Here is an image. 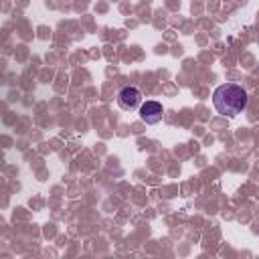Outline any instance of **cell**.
<instances>
[{
    "label": "cell",
    "instance_id": "2",
    "mask_svg": "<svg viewBox=\"0 0 259 259\" xmlns=\"http://www.w3.org/2000/svg\"><path fill=\"white\" fill-rule=\"evenodd\" d=\"M117 103H119L121 109L132 111V109H136V107L142 103V91H140L138 87H132V85L123 87V89L117 93Z\"/></svg>",
    "mask_w": 259,
    "mask_h": 259
},
{
    "label": "cell",
    "instance_id": "3",
    "mask_svg": "<svg viewBox=\"0 0 259 259\" xmlns=\"http://www.w3.org/2000/svg\"><path fill=\"white\" fill-rule=\"evenodd\" d=\"M140 119L144 121V123H148V125H156L160 119H162V115H164V107H162V103H158V101H146V103H142L140 105Z\"/></svg>",
    "mask_w": 259,
    "mask_h": 259
},
{
    "label": "cell",
    "instance_id": "1",
    "mask_svg": "<svg viewBox=\"0 0 259 259\" xmlns=\"http://www.w3.org/2000/svg\"><path fill=\"white\" fill-rule=\"evenodd\" d=\"M214 109L225 117H235L247 107V91L235 83H223L212 93Z\"/></svg>",
    "mask_w": 259,
    "mask_h": 259
}]
</instances>
